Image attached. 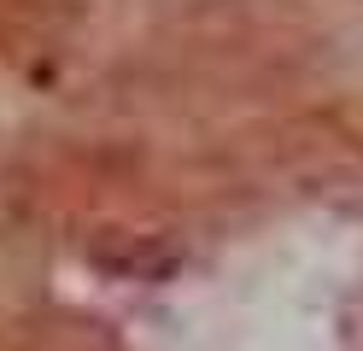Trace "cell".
<instances>
[{"mask_svg": "<svg viewBox=\"0 0 363 351\" xmlns=\"http://www.w3.org/2000/svg\"><path fill=\"white\" fill-rule=\"evenodd\" d=\"M94 264L123 281H164V275H176L182 257L158 240H118V246H94Z\"/></svg>", "mask_w": 363, "mask_h": 351, "instance_id": "1", "label": "cell"}]
</instances>
